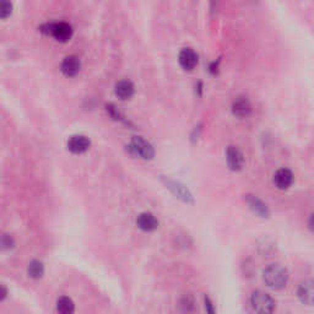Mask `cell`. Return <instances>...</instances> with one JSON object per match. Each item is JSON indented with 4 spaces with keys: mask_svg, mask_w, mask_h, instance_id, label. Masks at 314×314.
<instances>
[{
    "mask_svg": "<svg viewBox=\"0 0 314 314\" xmlns=\"http://www.w3.org/2000/svg\"><path fill=\"white\" fill-rule=\"evenodd\" d=\"M57 311L62 314L73 313L75 311V304H74L73 299L66 296L61 297L57 302Z\"/></svg>",
    "mask_w": 314,
    "mask_h": 314,
    "instance_id": "obj_16",
    "label": "cell"
},
{
    "mask_svg": "<svg viewBox=\"0 0 314 314\" xmlns=\"http://www.w3.org/2000/svg\"><path fill=\"white\" fill-rule=\"evenodd\" d=\"M228 167L232 171H241L244 166V156L237 146H228L226 151Z\"/></svg>",
    "mask_w": 314,
    "mask_h": 314,
    "instance_id": "obj_6",
    "label": "cell"
},
{
    "mask_svg": "<svg viewBox=\"0 0 314 314\" xmlns=\"http://www.w3.org/2000/svg\"><path fill=\"white\" fill-rule=\"evenodd\" d=\"M80 69H81V62H80V59H78V57H75V55H69V57H66L61 66L62 73L65 76H68V78H73V76L78 75Z\"/></svg>",
    "mask_w": 314,
    "mask_h": 314,
    "instance_id": "obj_11",
    "label": "cell"
},
{
    "mask_svg": "<svg viewBox=\"0 0 314 314\" xmlns=\"http://www.w3.org/2000/svg\"><path fill=\"white\" fill-rule=\"evenodd\" d=\"M247 203H248L251 211H253L254 214H257L258 216H260V218L267 219L270 216V211L267 205L255 195H247Z\"/></svg>",
    "mask_w": 314,
    "mask_h": 314,
    "instance_id": "obj_14",
    "label": "cell"
},
{
    "mask_svg": "<svg viewBox=\"0 0 314 314\" xmlns=\"http://www.w3.org/2000/svg\"><path fill=\"white\" fill-rule=\"evenodd\" d=\"M29 276L32 279H41L45 274V265L39 260H32L27 267Z\"/></svg>",
    "mask_w": 314,
    "mask_h": 314,
    "instance_id": "obj_17",
    "label": "cell"
},
{
    "mask_svg": "<svg viewBox=\"0 0 314 314\" xmlns=\"http://www.w3.org/2000/svg\"><path fill=\"white\" fill-rule=\"evenodd\" d=\"M6 295H8V290H6L5 286H1V301H4L6 297Z\"/></svg>",
    "mask_w": 314,
    "mask_h": 314,
    "instance_id": "obj_22",
    "label": "cell"
},
{
    "mask_svg": "<svg viewBox=\"0 0 314 314\" xmlns=\"http://www.w3.org/2000/svg\"><path fill=\"white\" fill-rule=\"evenodd\" d=\"M251 304L253 311L258 313H272L275 311V301L267 293L263 291H254L251 296Z\"/></svg>",
    "mask_w": 314,
    "mask_h": 314,
    "instance_id": "obj_4",
    "label": "cell"
},
{
    "mask_svg": "<svg viewBox=\"0 0 314 314\" xmlns=\"http://www.w3.org/2000/svg\"><path fill=\"white\" fill-rule=\"evenodd\" d=\"M297 297L299 301L307 306H314V280L308 279L299 283L297 290Z\"/></svg>",
    "mask_w": 314,
    "mask_h": 314,
    "instance_id": "obj_5",
    "label": "cell"
},
{
    "mask_svg": "<svg viewBox=\"0 0 314 314\" xmlns=\"http://www.w3.org/2000/svg\"><path fill=\"white\" fill-rule=\"evenodd\" d=\"M136 225L145 232H152L158 227V220L151 212H141L136 219Z\"/></svg>",
    "mask_w": 314,
    "mask_h": 314,
    "instance_id": "obj_10",
    "label": "cell"
},
{
    "mask_svg": "<svg viewBox=\"0 0 314 314\" xmlns=\"http://www.w3.org/2000/svg\"><path fill=\"white\" fill-rule=\"evenodd\" d=\"M115 94H117L121 100L126 101L131 98L135 92V87H134V84L129 80H121L119 82H117L115 85Z\"/></svg>",
    "mask_w": 314,
    "mask_h": 314,
    "instance_id": "obj_15",
    "label": "cell"
},
{
    "mask_svg": "<svg viewBox=\"0 0 314 314\" xmlns=\"http://www.w3.org/2000/svg\"><path fill=\"white\" fill-rule=\"evenodd\" d=\"M39 31L47 36H52L55 41L65 43L73 37V27L66 22H48L39 27Z\"/></svg>",
    "mask_w": 314,
    "mask_h": 314,
    "instance_id": "obj_2",
    "label": "cell"
},
{
    "mask_svg": "<svg viewBox=\"0 0 314 314\" xmlns=\"http://www.w3.org/2000/svg\"><path fill=\"white\" fill-rule=\"evenodd\" d=\"M263 280L267 287L281 290L288 283V271L280 264H271L263 271Z\"/></svg>",
    "mask_w": 314,
    "mask_h": 314,
    "instance_id": "obj_1",
    "label": "cell"
},
{
    "mask_svg": "<svg viewBox=\"0 0 314 314\" xmlns=\"http://www.w3.org/2000/svg\"><path fill=\"white\" fill-rule=\"evenodd\" d=\"M166 186L172 190V193L174 194L177 198L183 200L184 203H193V195H191L190 191L188 190V188L184 187L183 184L174 181H167L166 182Z\"/></svg>",
    "mask_w": 314,
    "mask_h": 314,
    "instance_id": "obj_13",
    "label": "cell"
},
{
    "mask_svg": "<svg viewBox=\"0 0 314 314\" xmlns=\"http://www.w3.org/2000/svg\"><path fill=\"white\" fill-rule=\"evenodd\" d=\"M128 150L133 156L140 157L144 160H151L155 156V150L152 145L142 136H134L129 144Z\"/></svg>",
    "mask_w": 314,
    "mask_h": 314,
    "instance_id": "obj_3",
    "label": "cell"
},
{
    "mask_svg": "<svg viewBox=\"0 0 314 314\" xmlns=\"http://www.w3.org/2000/svg\"><path fill=\"white\" fill-rule=\"evenodd\" d=\"M90 146H91V141H90L89 138H86L84 135H74L71 136L68 141L69 151L76 155L86 152L90 149Z\"/></svg>",
    "mask_w": 314,
    "mask_h": 314,
    "instance_id": "obj_8",
    "label": "cell"
},
{
    "mask_svg": "<svg viewBox=\"0 0 314 314\" xmlns=\"http://www.w3.org/2000/svg\"><path fill=\"white\" fill-rule=\"evenodd\" d=\"M205 308H206V312H209V313H215L214 306H212V302L209 297H205Z\"/></svg>",
    "mask_w": 314,
    "mask_h": 314,
    "instance_id": "obj_20",
    "label": "cell"
},
{
    "mask_svg": "<svg viewBox=\"0 0 314 314\" xmlns=\"http://www.w3.org/2000/svg\"><path fill=\"white\" fill-rule=\"evenodd\" d=\"M1 246H3L4 251L6 249H11L14 246H15V242L11 238L9 235H3V238H1Z\"/></svg>",
    "mask_w": 314,
    "mask_h": 314,
    "instance_id": "obj_19",
    "label": "cell"
},
{
    "mask_svg": "<svg viewBox=\"0 0 314 314\" xmlns=\"http://www.w3.org/2000/svg\"><path fill=\"white\" fill-rule=\"evenodd\" d=\"M179 65L184 69V70H193L198 63H199V57L194 52L191 48H184V49L181 50L178 57Z\"/></svg>",
    "mask_w": 314,
    "mask_h": 314,
    "instance_id": "obj_7",
    "label": "cell"
},
{
    "mask_svg": "<svg viewBox=\"0 0 314 314\" xmlns=\"http://www.w3.org/2000/svg\"><path fill=\"white\" fill-rule=\"evenodd\" d=\"M231 110H232L233 115H236L239 119H243V118L249 117V114L251 113V105L247 97H237L233 101Z\"/></svg>",
    "mask_w": 314,
    "mask_h": 314,
    "instance_id": "obj_9",
    "label": "cell"
},
{
    "mask_svg": "<svg viewBox=\"0 0 314 314\" xmlns=\"http://www.w3.org/2000/svg\"><path fill=\"white\" fill-rule=\"evenodd\" d=\"M13 13V4L10 0H1L0 3V16L3 20H6Z\"/></svg>",
    "mask_w": 314,
    "mask_h": 314,
    "instance_id": "obj_18",
    "label": "cell"
},
{
    "mask_svg": "<svg viewBox=\"0 0 314 314\" xmlns=\"http://www.w3.org/2000/svg\"><path fill=\"white\" fill-rule=\"evenodd\" d=\"M274 183L281 190H285L293 183V174L287 168H281L274 174Z\"/></svg>",
    "mask_w": 314,
    "mask_h": 314,
    "instance_id": "obj_12",
    "label": "cell"
},
{
    "mask_svg": "<svg viewBox=\"0 0 314 314\" xmlns=\"http://www.w3.org/2000/svg\"><path fill=\"white\" fill-rule=\"evenodd\" d=\"M308 227L312 232H314V214L311 215V218L308 220Z\"/></svg>",
    "mask_w": 314,
    "mask_h": 314,
    "instance_id": "obj_21",
    "label": "cell"
}]
</instances>
